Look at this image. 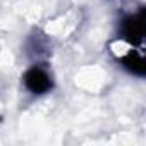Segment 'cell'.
Returning <instances> with one entry per match:
<instances>
[{
    "mask_svg": "<svg viewBox=\"0 0 146 146\" xmlns=\"http://www.w3.org/2000/svg\"><path fill=\"white\" fill-rule=\"evenodd\" d=\"M122 33H124V38L129 43H132V45L141 43L143 38H144V11H141L136 16L127 17L124 21Z\"/></svg>",
    "mask_w": 146,
    "mask_h": 146,
    "instance_id": "6da1fadb",
    "label": "cell"
},
{
    "mask_svg": "<svg viewBox=\"0 0 146 146\" xmlns=\"http://www.w3.org/2000/svg\"><path fill=\"white\" fill-rule=\"evenodd\" d=\"M124 65L132 72V74H137V76H143L144 70H146V64H144V58L141 53H127L124 57Z\"/></svg>",
    "mask_w": 146,
    "mask_h": 146,
    "instance_id": "3957f363",
    "label": "cell"
},
{
    "mask_svg": "<svg viewBox=\"0 0 146 146\" xmlns=\"http://www.w3.org/2000/svg\"><path fill=\"white\" fill-rule=\"evenodd\" d=\"M24 84L33 93H45V91H48L52 88V81H50L48 74L45 70L38 69V67H33V69H29L26 72Z\"/></svg>",
    "mask_w": 146,
    "mask_h": 146,
    "instance_id": "7a4b0ae2",
    "label": "cell"
}]
</instances>
